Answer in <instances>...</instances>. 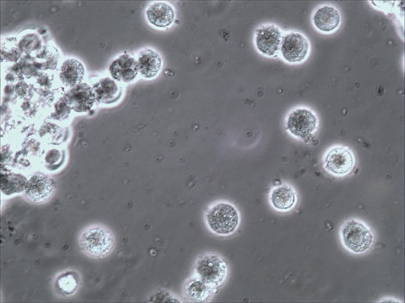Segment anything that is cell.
<instances>
[{
	"label": "cell",
	"mask_w": 405,
	"mask_h": 303,
	"mask_svg": "<svg viewBox=\"0 0 405 303\" xmlns=\"http://www.w3.org/2000/svg\"><path fill=\"white\" fill-rule=\"evenodd\" d=\"M78 242L80 249L87 255L102 258L111 251L114 240L109 229L101 225H92L81 231Z\"/></svg>",
	"instance_id": "1"
},
{
	"label": "cell",
	"mask_w": 405,
	"mask_h": 303,
	"mask_svg": "<svg viewBox=\"0 0 405 303\" xmlns=\"http://www.w3.org/2000/svg\"><path fill=\"white\" fill-rule=\"evenodd\" d=\"M205 220L209 228L214 233L221 235L233 233L239 223L237 210L231 204L219 201L208 209Z\"/></svg>",
	"instance_id": "2"
},
{
	"label": "cell",
	"mask_w": 405,
	"mask_h": 303,
	"mask_svg": "<svg viewBox=\"0 0 405 303\" xmlns=\"http://www.w3.org/2000/svg\"><path fill=\"white\" fill-rule=\"evenodd\" d=\"M196 276L213 288L221 285L227 274L225 262L218 255L207 254L200 257L194 266Z\"/></svg>",
	"instance_id": "3"
},
{
	"label": "cell",
	"mask_w": 405,
	"mask_h": 303,
	"mask_svg": "<svg viewBox=\"0 0 405 303\" xmlns=\"http://www.w3.org/2000/svg\"><path fill=\"white\" fill-rule=\"evenodd\" d=\"M341 234L345 246L356 253L367 250L373 241V235L368 228L353 220H349L343 224Z\"/></svg>",
	"instance_id": "4"
},
{
	"label": "cell",
	"mask_w": 405,
	"mask_h": 303,
	"mask_svg": "<svg viewBox=\"0 0 405 303\" xmlns=\"http://www.w3.org/2000/svg\"><path fill=\"white\" fill-rule=\"evenodd\" d=\"M315 114L306 108H297L291 111L286 120V129L294 136L305 139L310 136L317 127Z\"/></svg>",
	"instance_id": "5"
},
{
	"label": "cell",
	"mask_w": 405,
	"mask_h": 303,
	"mask_svg": "<svg viewBox=\"0 0 405 303\" xmlns=\"http://www.w3.org/2000/svg\"><path fill=\"white\" fill-rule=\"evenodd\" d=\"M283 36L281 30L276 25L262 24L255 29V44L258 51L263 55L275 57L280 52Z\"/></svg>",
	"instance_id": "6"
},
{
	"label": "cell",
	"mask_w": 405,
	"mask_h": 303,
	"mask_svg": "<svg viewBox=\"0 0 405 303\" xmlns=\"http://www.w3.org/2000/svg\"><path fill=\"white\" fill-rule=\"evenodd\" d=\"M309 43L302 33L292 31L283 36L280 53L287 62L290 63H300L307 57Z\"/></svg>",
	"instance_id": "7"
},
{
	"label": "cell",
	"mask_w": 405,
	"mask_h": 303,
	"mask_svg": "<svg viewBox=\"0 0 405 303\" xmlns=\"http://www.w3.org/2000/svg\"><path fill=\"white\" fill-rule=\"evenodd\" d=\"M354 163V157L350 149L341 145L330 148L323 158L325 169L337 176L350 172Z\"/></svg>",
	"instance_id": "8"
},
{
	"label": "cell",
	"mask_w": 405,
	"mask_h": 303,
	"mask_svg": "<svg viewBox=\"0 0 405 303\" xmlns=\"http://www.w3.org/2000/svg\"><path fill=\"white\" fill-rule=\"evenodd\" d=\"M64 100L70 109L78 113L88 111L96 101L92 87L86 83L71 87L65 94Z\"/></svg>",
	"instance_id": "9"
},
{
	"label": "cell",
	"mask_w": 405,
	"mask_h": 303,
	"mask_svg": "<svg viewBox=\"0 0 405 303\" xmlns=\"http://www.w3.org/2000/svg\"><path fill=\"white\" fill-rule=\"evenodd\" d=\"M108 71L114 80L131 83L139 72L137 60L127 54L120 55L110 63Z\"/></svg>",
	"instance_id": "10"
},
{
	"label": "cell",
	"mask_w": 405,
	"mask_h": 303,
	"mask_svg": "<svg viewBox=\"0 0 405 303\" xmlns=\"http://www.w3.org/2000/svg\"><path fill=\"white\" fill-rule=\"evenodd\" d=\"M54 188V182L49 177L36 174L27 180L24 191L28 199L32 202H39L47 199Z\"/></svg>",
	"instance_id": "11"
},
{
	"label": "cell",
	"mask_w": 405,
	"mask_h": 303,
	"mask_svg": "<svg viewBox=\"0 0 405 303\" xmlns=\"http://www.w3.org/2000/svg\"><path fill=\"white\" fill-rule=\"evenodd\" d=\"M95 100L99 104H111L119 99L123 88L116 81L109 77L98 79L92 84Z\"/></svg>",
	"instance_id": "12"
},
{
	"label": "cell",
	"mask_w": 405,
	"mask_h": 303,
	"mask_svg": "<svg viewBox=\"0 0 405 303\" xmlns=\"http://www.w3.org/2000/svg\"><path fill=\"white\" fill-rule=\"evenodd\" d=\"M312 21L317 29L323 32H331L337 29L341 22V16L335 7L323 5L315 11Z\"/></svg>",
	"instance_id": "13"
},
{
	"label": "cell",
	"mask_w": 405,
	"mask_h": 303,
	"mask_svg": "<svg viewBox=\"0 0 405 303\" xmlns=\"http://www.w3.org/2000/svg\"><path fill=\"white\" fill-rule=\"evenodd\" d=\"M146 14L149 23L159 28L169 26L175 17L172 7L163 2H154L150 4L146 8Z\"/></svg>",
	"instance_id": "14"
},
{
	"label": "cell",
	"mask_w": 405,
	"mask_h": 303,
	"mask_svg": "<svg viewBox=\"0 0 405 303\" xmlns=\"http://www.w3.org/2000/svg\"><path fill=\"white\" fill-rule=\"evenodd\" d=\"M85 74L84 67L79 61L68 58L60 67L59 77L64 85L71 88L80 83Z\"/></svg>",
	"instance_id": "15"
},
{
	"label": "cell",
	"mask_w": 405,
	"mask_h": 303,
	"mask_svg": "<svg viewBox=\"0 0 405 303\" xmlns=\"http://www.w3.org/2000/svg\"><path fill=\"white\" fill-rule=\"evenodd\" d=\"M138 71L141 76L151 79L157 75L161 67V60L154 50L146 48L141 50L137 58Z\"/></svg>",
	"instance_id": "16"
},
{
	"label": "cell",
	"mask_w": 405,
	"mask_h": 303,
	"mask_svg": "<svg viewBox=\"0 0 405 303\" xmlns=\"http://www.w3.org/2000/svg\"><path fill=\"white\" fill-rule=\"evenodd\" d=\"M80 278L77 272L65 271L59 274L53 282V288L59 295L65 297L74 294L80 286Z\"/></svg>",
	"instance_id": "17"
},
{
	"label": "cell",
	"mask_w": 405,
	"mask_h": 303,
	"mask_svg": "<svg viewBox=\"0 0 405 303\" xmlns=\"http://www.w3.org/2000/svg\"><path fill=\"white\" fill-rule=\"evenodd\" d=\"M269 200L277 210L285 211L291 209L295 205L296 195L293 187L283 184L274 188L270 192Z\"/></svg>",
	"instance_id": "18"
},
{
	"label": "cell",
	"mask_w": 405,
	"mask_h": 303,
	"mask_svg": "<svg viewBox=\"0 0 405 303\" xmlns=\"http://www.w3.org/2000/svg\"><path fill=\"white\" fill-rule=\"evenodd\" d=\"M213 287L197 277L189 279L184 287L186 296L193 302H204L211 296Z\"/></svg>",
	"instance_id": "19"
},
{
	"label": "cell",
	"mask_w": 405,
	"mask_h": 303,
	"mask_svg": "<svg viewBox=\"0 0 405 303\" xmlns=\"http://www.w3.org/2000/svg\"><path fill=\"white\" fill-rule=\"evenodd\" d=\"M27 180L23 175L9 173L1 175V191L8 196L24 191Z\"/></svg>",
	"instance_id": "20"
},
{
	"label": "cell",
	"mask_w": 405,
	"mask_h": 303,
	"mask_svg": "<svg viewBox=\"0 0 405 303\" xmlns=\"http://www.w3.org/2000/svg\"><path fill=\"white\" fill-rule=\"evenodd\" d=\"M64 160V154L58 149L49 150L45 158L47 168L50 170H55L62 164Z\"/></svg>",
	"instance_id": "21"
}]
</instances>
